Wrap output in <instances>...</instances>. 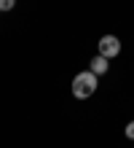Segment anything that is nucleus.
<instances>
[{
  "instance_id": "obj_1",
  "label": "nucleus",
  "mask_w": 134,
  "mask_h": 148,
  "mask_svg": "<svg viewBox=\"0 0 134 148\" xmlns=\"http://www.w3.org/2000/svg\"><path fill=\"white\" fill-rule=\"evenodd\" d=\"M97 78L99 75H94L91 70H83V73H78L73 78V94H75V100H88L91 94L97 92Z\"/></svg>"
},
{
  "instance_id": "obj_2",
  "label": "nucleus",
  "mask_w": 134,
  "mask_h": 148,
  "mask_svg": "<svg viewBox=\"0 0 134 148\" xmlns=\"http://www.w3.org/2000/svg\"><path fill=\"white\" fill-rule=\"evenodd\" d=\"M99 54H102L105 59L118 57V54H121V40L115 38V35H102V38H99Z\"/></svg>"
},
{
  "instance_id": "obj_3",
  "label": "nucleus",
  "mask_w": 134,
  "mask_h": 148,
  "mask_svg": "<svg viewBox=\"0 0 134 148\" xmlns=\"http://www.w3.org/2000/svg\"><path fill=\"white\" fill-rule=\"evenodd\" d=\"M88 70H91L94 75H105L107 70H110V62H107L102 54H97V57L91 59V67H88Z\"/></svg>"
},
{
  "instance_id": "obj_4",
  "label": "nucleus",
  "mask_w": 134,
  "mask_h": 148,
  "mask_svg": "<svg viewBox=\"0 0 134 148\" xmlns=\"http://www.w3.org/2000/svg\"><path fill=\"white\" fill-rule=\"evenodd\" d=\"M16 5V0H0V11H11Z\"/></svg>"
},
{
  "instance_id": "obj_5",
  "label": "nucleus",
  "mask_w": 134,
  "mask_h": 148,
  "mask_svg": "<svg viewBox=\"0 0 134 148\" xmlns=\"http://www.w3.org/2000/svg\"><path fill=\"white\" fill-rule=\"evenodd\" d=\"M126 137H129V140H134V121H129V124H126Z\"/></svg>"
}]
</instances>
